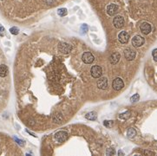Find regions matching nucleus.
<instances>
[{"label":"nucleus","instance_id":"obj_1","mask_svg":"<svg viewBox=\"0 0 157 156\" xmlns=\"http://www.w3.org/2000/svg\"><path fill=\"white\" fill-rule=\"evenodd\" d=\"M90 73H91V76L94 78H99L101 77L102 75H103V69H102V68L100 67L99 65H95L91 68Z\"/></svg>","mask_w":157,"mask_h":156},{"label":"nucleus","instance_id":"obj_2","mask_svg":"<svg viewBox=\"0 0 157 156\" xmlns=\"http://www.w3.org/2000/svg\"><path fill=\"white\" fill-rule=\"evenodd\" d=\"M144 43H145V39H144L142 36H139V35L135 36L133 37V39H132V44H133V46L135 47V48L142 46V45L144 44Z\"/></svg>","mask_w":157,"mask_h":156},{"label":"nucleus","instance_id":"obj_3","mask_svg":"<svg viewBox=\"0 0 157 156\" xmlns=\"http://www.w3.org/2000/svg\"><path fill=\"white\" fill-rule=\"evenodd\" d=\"M68 139V133L65 131H59L55 134V140L57 142H63Z\"/></svg>","mask_w":157,"mask_h":156},{"label":"nucleus","instance_id":"obj_4","mask_svg":"<svg viewBox=\"0 0 157 156\" xmlns=\"http://www.w3.org/2000/svg\"><path fill=\"white\" fill-rule=\"evenodd\" d=\"M113 24H114V26L116 29H121L124 25V18L121 16H116V17H114Z\"/></svg>","mask_w":157,"mask_h":156},{"label":"nucleus","instance_id":"obj_5","mask_svg":"<svg viewBox=\"0 0 157 156\" xmlns=\"http://www.w3.org/2000/svg\"><path fill=\"white\" fill-rule=\"evenodd\" d=\"M112 87H113V89H114L115 90L119 91V90H121V89H122L123 87H124V82H123V81L121 80V78L117 77V78H116L114 81H113Z\"/></svg>","mask_w":157,"mask_h":156},{"label":"nucleus","instance_id":"obj_6","mask_svg":"<svg viewBox=\"0 0 157 156\" xmlns=\"http://www.w3.org/2000/svg\"><path fill=\"white\" fill-rule=\"evenodd\" d=\"M82 62H83L84 63L90 64L94 62L95 57L90 52H84L83 55H82Z\"/></svg>","mask_w":157,"mask_h":156},{"label":"nucleus","instance_id":"obj_7","mask_svg":"<svg viewBox=\"0 0 157 156\" xmlns=\"http://www.w3.org/2000/svg\"><path fill=\"white\" fill-rule=\"evenodd\" d=\"M58 49H59L60 52H62L63 54H68L72 50V47L71 45L68 44L66 43H61L58 45Z\"/></svg>","mask_w":157,"mask_h":156},{"label":"nucleus","instance_id":"obj_8","mask_svg":"<svg viewBox=\"0 0 157 156\" xmlns=\"http://www.w3.org/2000/svg\"><path fill=\"white\" fill-rule=\"evenodd\" d=\"M124 57L127 60L132 61L133 59H135V51L130 48L126 49V50H124Z\"/></svg>","mask_w":157,"mask_h":156},{"label":"nucleus","instance_id":"obj_9","mask_svg":"<svg viewBox=\"0 0 157 156\" xmlns=\"http://www.w3.org/2000/svg\"><path fill=\"white\" fill-rule=\"evenodd\" d=\"M140 30H141V31H142V34H144V35L149 34V33H150V31H151L150 24H149V23H147V22L142 23V24H141V26H140Z\"/></svg>","mask_w":157,"mask_h":156},{"label":"nucleus","instance_id":"obj_10","mask_svg":"<svg viewBox=\"0 0 157 156\" xmlns=\"http://www.w3.org/2000/svg\"><path fill=\"white\" fill-rule=\"evenodd\" d=\"M118 39L121 43H127L129 40V35L126 31H121L119 35H118Z\"/></svg>","mask_w":157,"mask_h":156},{"label":"nucleus","instance_id":"obj_11","mask_svg":"<svg viewBox=\"0 0 157 156\" xmlns=\"http://www.w3.org/2000/svg\"><path fill=\"white\" fill-rule=\"evenodd\" d=\"M118 11V6L115 3H111V4L108 5L107 7V13L109 16H114L116 12Z\"/></svg>","mask_w":157,"mask_h":156},{"label":"nucleus","instance_id":"obj_12","mask_svg":"<svg viewBox=\"0 0 157 156\" xmlns=\"http://www.w3.org/2000/svg\"><path fill=\"white\" fill-rule=\"evenodd\" d=\"M97 87L100 89H106L108 88V79L106 77H102L97 82Z\"/></svg>","mask_w":157,"mask_h":156},{"label":"nucleus","instance_id":"obj_13","mask_svg":"<svg viewBox=\"0 0 157 156\" xmlns=\"http://www.w3.org/2000/svg\"><path fill=\"white\" fill-rule=\"evenodd\" d=\"M120 57H121L120 54L117 53V52H115V53H113L112 55L110 56V57H109V62L112 64H116L119 62Z\"/></svg>","mask_w":157,"mask_h":156},{"label":"nucleus","instance_id":"obj_14","mask_svg":"<svg viewBox=\"0 0 157 156\" xmlns=\"http://www.w3.org/2000/svg\"><path fill=\"white\" fill-rule=\"evenodd\" d=\"M8 75V68L4 64L0 65V76L1 77H5Z\"/></svg>","mask_w":157,"mask_h":156},{"label":"nucleus","instance_id":"obj_15","mask_svg":"<svg viewBox=\"0 0 157 156\" xmlns=\"http://www.w3.org/2000/svg\"><path fill=\"white\" fill-rule=\"evenodd\" d=\"M97 118V115H96V112H89L86 115V119L90 121H95Z\"/></svg>","mask_w":157,"mask_h":156},{"label":"nucleus","instance_id":"obj_16","mask_svg":"<svg viewBox=\"0 0 157 156\" xmlns=\"http://www.w3.org/2000/svg\"><path fill=\"white\" fill-rule=\"evenodd\" d=\"M136 135V131H135V128H129L128 130V137L129 138V139H133L135 136Z\"/></svg>","mask_w":157,"mask_h":156},{"label":"nucleus","instance_id":"obj_17","mask_svg":"<svg viewBox=\"0 0 157 156\" xmlns=\"http://www.w3.org/2000/svg\"><path fill=\"white\" fill-rule=\"evenodd\" d=\"M57 13H58V15H59L60 17H64V16L67 15L68 11H67V10L65 8H61V9H59V10H57Z\"/></svg>","mask_w":157,"mask_h":156},{"label":"nucleus","instance_id":"obj_18","mask_svg":"<svg viewBox=\"0 0 157 156\" xmlns=\"http://www.w3.org/2000/svg\"><path fill=\"white\" fill-rule=\"evenodd\" d=\"M119 117L121 119H123V120H127V119L130 117V112L127 111V112H125V113L121 114V115H119Z\"/></svg>","mask_w":157,"mask_h":156},{"label":"nucleus","instance_id":"obj_19","mask_svg":"<svg viewBox=\"0 0 157 156\" xmlns=\"http://www.w3.org/2000/svg\"><path fill=\"white\" fill-rule=\"evenodd\" d=\"M53 120H54L55 122H56V123H58V122H61L62 120H63V116H62L61 115H56L54 117H53Z\"/></svg>","mask_w":157,"mask_h":156},{"label":"nucleus","instance_id":"obj_20","mask_svg":"<svg viewBox=\"0 0 157 156\" xmlns=\"http://www.w3.org/2000/svg\"><path fill=\"white\" fill-rule=\"evenodd\" d=\"M139 99H140V95L138 94H135L133 96H131L130 101H131V102H136V101H139Z\"/></svg>","mask_w":157,"mask_h":156},{"label":"nucleus","instance_id":"obj_21","mask_svg":"<svg viewBox=\"0 0 157 156\" xmlns=\"http://www.w3.org/2000/svg\"><path fill=\"white\" fill-rule=\"evenodd\" d=\"M10 32L11 33L12 35H17L19 33V30L18 28L17 27H12L10 29Z\"/></svg>","mask_w":157,"mask_h":156},{"label":"nucleus","instance_id":"obj_22","mask_svg":"<svg viewBox=\"0 0 157 156\" xmlns=\"http://www.w3.org/2000/svg\"><path fill=\"white\" fill-rule=\"evenodd\" d=\"M81 31H82V34H85L88 31V25L87 24H82L81 26Z\"/></svg>","mask_w":157,"mask_h":156},{"label":"nucleus","instance_id":"obj_23","mask_svg":"<svg viewBox=\"0 0 157 156\" xmlns=\"http://www.w3.org/2000/svg\"><path fill=\"white\" fill-rule=\"evenodd\" d=\"M113 125V122L112 121H105L104 122V126L108 127H111Z\"/></svg>","mask_w":157,"mask_h":156},{"label":"nucleus","instance_id":"obj_24","mask_svg":"<svg viewBox=\"0 0 157 156\" xmlns=\"http://www.w3.org/2000/svg\"><path fill=\"white\" fill-rule=\"evenodd\" d=\"M106 154H107V155H115V150L112 149V148H109V149L107 150Z\"/></svg>","mask_w":157,"mask_h":156},{"label":"nucleus","instance_id":"obj_25","mask_svg":"<svg viewBox=\"0 0 157 156\" xmlns=\"http://www.w3.org/2000/svg\"><path fill=\"white\" fill-rule=\"evenodd\" d=\"M152 56H153V58H154V60L156 61V62H157V49L153 50Z\"/></svg>","mask_w":157,"mask_h":156},{"label":"nucleus","instance_id":"obj_26","mask_svg":"<svg viewBox=\"0 0 157 156\" xmlns=\"http://www.w3.org/2000/svg\"><path fill=\"white\" fill-rule=\"evenodd\" d=\"M0 36H4V28L3 26H0Z\"/></svg>","mask_w":157,"mask_h":156},{"label":"nucleus","instance_id":"obj_27","mask_svg":"<svg viewBox=\"0 0 157 156\" xmlns=\"http://www.w3.org/2000/svg\"><path fill=\"white\" fill-rule=\"evenodd\" d=\"M15 140H16V141H17V142L18 143L19 145H21V146H24V141H21V140L17 139V138H15Z\"/></svg>","mask_w":157,"mask_h":156},{"label":"nucleus","instance_id":"obj_28","mask_svg":"<svg viewBox=\"0 0 157 156\" xmlns=\"http://www.w3.org/2000/svg\"><path fill=\"white\" fill-rule=\"evenodd\" d=\"M144 154H145V155H154L153 153H150V152H147V151L144 152Z\"/></svg>","mask_w":157,"mask_h":156},{"label":"nucleus","instance_id":"obj_29","mask_svg":"<svg viewBox=\"0 0 157 156\" xmlns=\"http://www.w3.org/2000/svg\"><path fill=\"white\" fill-rule=\"evenodd\" d=\"M118 155H124V154H123L122 152L119 151V152H118Z\"/></svg>","mask_w":157,"mask_h":156}]
</instances>
